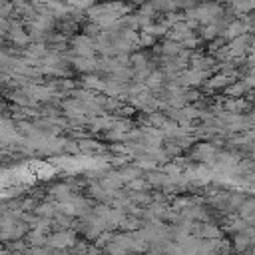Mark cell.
Masks as SVG:
<instances>
[{"label": "cell", "instance_id": "obj_1", "mask_svg": "<svg viewBox=\"0 0 255 255\" xmlns=\"http://www.w3.org/2000/svg\"><path fill=\"white\" fill-rule=\"evenodd\" d=\"M249 243H251L249 235H237L235 237V249H239V251H245L249 247Z\"/></svg>", "mask_w": 255, "mask_h": 255}]
</instances>
